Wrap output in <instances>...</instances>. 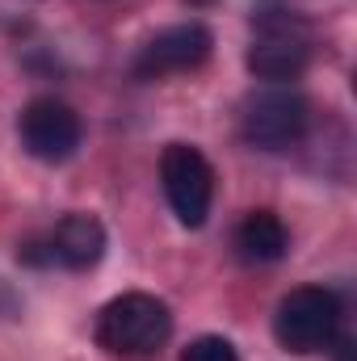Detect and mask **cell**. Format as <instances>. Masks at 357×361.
Masks as SVG:
<instances>
[{"label": "cell", "instance_id": "52a82bcc", "mask_svg": "<svg viewBox=\"0 0 357 361\" xmlns=\"http://www.w3.org/2000/svg\"><path fill=\"white\" fill-rule=\"evenodd\" d=\"M17 135H21V147L42 160V164H63L76 156L80 139H85V126H80V114L59 101V97H34L21 118H17Z\"/></svg>", "mask_w": 357, "mask_h": 361}, {"label": "cell", "instance_id": "277c9868", "mask_svg": "<svg viewBox=\"0 0 357 361\" xmlns=\"http://www.w3.org/2000/svg\"><path fill=\"white\" fill-rule=\"evenodd\" d=\"M311 126V101L290 85H265L244 101L240 114V135L248 147L261 152H286L294 147Z\"/></svg>", "mask_w": 357, "mask_h": 361}, {"label": "cell", "instance_id": "9c48e42d", "mask_svg": "<svg viewBox=\"0 0 357 361\" xmlns=\"http://www.w3.org/2000/svg\"><path fill=\"white\" fill-rule=\"evenodd\" d=\"M290 248V231L273 210H248L236 227V252L248 265H277Z\"/></svg>", "mask_w": 357, "mask_h": 361}, {"label": "cell", "instance_id": "3957f363", "mask_svg": "<svg viewBox=\"0 0 357 361\" xmlns=\"http://www.w3.org/2000/svg\"><path fill=\"white\" fill-rule=\"evenodd\" d=\"M253 42H248V72L265 85H290L307 72L311 63V30L303 17H294L290 8L277 13H257L253 17Z\"/></svg>", "mask_w": 357, "mask_h": 361}, {"label": "cell", "instance_id": "6da1fadb", "mask_svg": "<svg viewBox=\"0 0 357 361\" xmlns=\"http://www.w3.org/2000/svg\"><path fill=\"white\" fill-rule=\"evenodd\" d=\"M97 349L114 361H152L173 336V311L147 290H126L97 311Z\"/></svg>", "mask_w": 357, "mask_h": 361}, {"label": "cell", "instance_id": "30bf717a", "mask_svg": "<svg viewBox=\"0 0 357 361\" xmlns=\"http://www.w3.org/2000/svg\"><path fill=\"white\" fill-rule=\"evenodd\" d=\"M181 361H240L236 353V345L227 341V336H193L185 349H181Z\"/></svg>", "mask_w": 357, "mask_h": 361}, {"label": "cell", "instance_id": "ba28073f", "mask_svg": "<svg viewBox=\"0 0 357 361\" xmlns=\"http://www.w3.org/2000/svg\"><path fill=\"white\" fill-rule=\"evenodd\" d=\"M21 257L34 261V265H59V269H72V273L92 269L105 257V227H101L97 214L72 210L47 235L25 240L21 244Z\"/></svg>", "mask_w": 357, "mask_h": 361}, {"label": "cell", "instance_id": "7a4b0ae2", "mask_svg": "<svg viewBox=\"0 0 357 361\" xmlns=\"http://www.w3.org/2000/svg\"><path fill=\"white\" fill-rule=\"evenodd\" d=\"M341 298L337 290L328 286H298L290 290L277 311H273V336L286 353H298V357H311V353H324L332 349V341L341 336Z\"/></svg>", "mask_w": 357, "mask_h": 361}, {"label": "cell", "instance_id": "8992f818", "mask_svg": "<svg viewBox=\"0 0 357 361\" xmlns=\"http://www.w3.org/2000/svg\"><path fill=\"white\" fill-rule=\"evenodd\" d=\"M210 51H214V34L202 21L164 25L139 47L131 72H135V80H169L181 72H198L210 59Z\"/></svg>", "mask_w": 357, "mask_h": 361}, {"label": "cell", "instance_id": "5b68a950", "mask_svg": "<svg viewBox=\"0 0 357 361\" xmlns=\"http://www.w3.org/2000/svg\"><path fill=\"white\" fill-rule=\"evenodd\" d=\"M160 185L181 227H202L214 206V169L193 143H169L160 156Z\"/></svg>", "mask_w": 357, "mask_h": 361}, {"label": "cell", "instance_id": "7c38bea8", "mask_svg": "<svg viewBox=\"0 0 357 361\" xmlns=\"http://www.w3.org/2000/svg\"><path fill=\"white\" fill-rule=\"evenodd\" d=\"M198 4H206V0H198Z\"/></svg>", "mask_w": 357, "mask_h": 361}, {"label": "cell", "instance_id": "8fae6325", "mask_svg": "<svg viewBox=\"0 0 357 361\" xmlns=\"http://www.w3.org/2000/svg\"><path fill=\"white\" fill-rule=\"evenodd\" d=\"M332 345H337V361H353V341H341V336H337Z\"/></svg>", "mask_w": 357, "mask_h": 361}]
</instances>
